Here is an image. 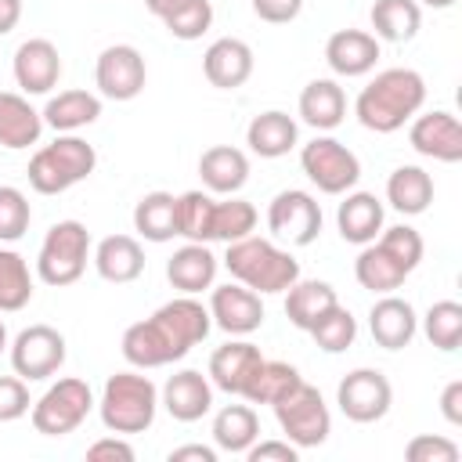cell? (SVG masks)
<instances>
[{
    "label": "cell",
    "mask_w": 462,
    "mask_h": 462,
    "mask_svg": "<svg viewBox=\"0 0 462 462\" xmlns=\"http://www.w3.org/2000/svg\"><path fill=\"white\" fill-rule=\"evenodd\" d=\"M426 105V79L415 69H383L357 94L354 116L372 134H393Z\"/></svg>",
    "instance_id": "1"
},
{
    "label": "cell",
    "mask_w": 462,
    "mask_h": 462,
    "mask_svg": "<svg viewBox=\"0 0 462 462\" xmlns=\"http://www.w3.org/2000/svg\"><path fill=\"white\" fill-rule=\"evenodd\" d=\"M224 267L235 282H242L253 292H285L300 278V260L289 249H278L267 238L245 235L238 242H227Z\"/></svg>",
    "instance_id": "2"
},
{
    "label": "cell",
    "mask_w": 462,
    "mask_h": 462,
    "mask_svg": "<svg viewBox=\"0 0 462 462\" xmlns=\"http://www.w3.org/2000/svg\"><path fill=\"white\" fill-rule=\"evenodd\" d=\"M101 422L108 433H144L155 422L159 411V386L137 368V372H116L105 379L101 401H97Z\"/></svg>",
    "instance_id": "3"
},
{
    "label": "cell",
    "mask_w": 462,
    "mask_h": 462,
    "mask_svg": "<svg viewBox=\"0 0 462 462\" xmlns=\"http://www.w3.org/2000/svg\"><path fill=\"white\" fill-rule=\"evenodd\" d=\"M94 166H97L94 144H87L76 134H58L51 144H43V148L32 152L25 173H29L32 191H40V195H61L72 184L87 180L94 173Z\"/></svg>",
    "instance_id": "4"
},
{
    "label": "cell",
    "mask_w": 462,
    "mask_h": 462,
    "mask_svg": "<svg viewBox=\"0 0 462 462\" xmlns=\"http://www.w3.org/2000/svg\"><path fill=\"white\" fill-rule=\"evenodd\" d=\"M90 256V231L79 220H58L47 227L40 253H36V274L43 285L65 289L83 278Z\"/></svg>",
    "instance_id": "5"
},
{
    "label": "cell",
    "mask_w": 462,
    "mask_h": 462,
    "mask_svg": "<svg viewBox=\"0 0 462 462\" xmlns=\"http://www.w3.org/2000/svg\"><path fill=\"white\" fill-rule=\"evenodd\" d=\"M94 408V390L87 386V379H76V375H65L58 383H51L29 408V419H32V430L43 433V437H65L72 430L83 426V419L90 415Z\"/></svg>",
    "instance_id": "6"
},
{
    "label": "cell",
    "mask_w": 462,
    "mask_h": 462,
    "mask_svg": "<svg viewBox=\"0 0 462 462\" xmlns=\"http://www.w3.org/2000/svg\"><path fill=\"white\" fill-rule=\"evenodd\" d=\"M271 408H274V419H278L285 440H292L300 451L325 444L328 433H332V415H328V404H325L321 390L303 383V379L282 401H274Z\"/></svg>",
    "instance_id": "7"
},
{
    "label": "cell",
    "mask_w": 462,
    "mask_h": 462,
    "mask_svg": "<svg viewBox=\"0 0 462 462\" xmlns=\"http://www.w3.org/2000/svg\"><path fill=\"white\" fill-rule=\"evenodd\" d=\"M300 166L325 195H346L361 180V159L336 137H314L300 148Z\"/></svg>",
    "instance_id": "8"
},
{
    "label": "cell",
    "mask_w": 462,
    "mask_h": 462,
    "mask_svg": "<svg viewBox=\"0 0 462 462\" xmlns=\"http://www.w3.org/2000/svg\"><path fill=\"white\" fill-rule=\"evenodd\" d=\"M65 336L54 325H29L11 339V368L25 383L51 379L65 365Z\"/></svg>",
    "instance_id": "9"
},
{
    "label": "cell",
    "mask_w": 462,
    "mask_h": 462,
    "mask_svg": "<svg viewBox=\"0 0 462 462\" xmlns=\"http://www.w3.org/2000/svg\"><path fill=\"white\" fill-rule=\"evenodd\" d=\"M336 404L350 422H379L393 404V386L379 368H354L336 386Z\"/></svg>",
    "instance_id": "10"
},
{
    "label": "cell",
    "mask_w": 462,
    "mask_h": 462,
    "mask_svg": "<svg viewBox=\"0 0 462 462\" xmlns=\"http://www.w3.org/2000/svg\"><path fill=\"white\" fill-rule=\"evenodd\" d=\"M267 227L289 245H310L321 235V206L310 191L285 188L267 206Z\"/></svg>",
    "instance_id": "11"
},
{
    "label": "cell",
    "mask_w": 462,
    "mask_h": 462,
    "mask_svg": "<svg viewBox=\"0 0 462 462\" xmlns=\"http://www.w3.org/2000/svg\"><path fill=\"white\" fill-rule=\"evenodd\" d=\"M148 69H144V54L130 43H112L97 54L94 65V83L101 90V97L108 101H134L144 90Z\"/></svg>",
    "instance_id": "12"
},
{
    "label": "cell",
    "mask_w": 462,
    "mask_h": 462,
    "mask_svg": "<svg viewBox=\"0 0 462 462\" xmlns=\"http://www.w3.org/2000/svg\"><path fill=\"white\" fill-rule=\"evenodd\" d=\"M209 318L217 328H224L227 336H249L263 325V303L260 292L245 289L242 282H227V285H213L209 292Z\"/></svg>",
    "instance_id": "13"
},
{
    "label": "cell",
    "mask_w": 462,
    "mask_h": 462,
    "mask_svg": "<svg viewBox=\"0 0 462 462\" xmlns=\"http://www.w3.org/2000/svg\"><path fill=\"white\" fill-rule=\"evenodd\" d=\"M408 141L426 159H437V162H458L462 159V126L448 108L411 116Z\"/></svg>",
    "instance_id": "14"
},
{
    "label": "cell",
    "mask_w": 462,
    "mask_h": 462,
    "mask_svg": "<svg viewBox=\"0 0 462 462\" xmlns=\"http://www.w3.org/2000/svg\"><path fill=\"white\" fill-rule=\"evenodd\" d=\"M11 69H14V83L22 87V94H51L61 76V54L51 40L32 36L18 43Z\"/></svg>",
    "instance_id": "15"
},
{
    "label": "cell",
    "mask_w": 462,
    "mask_h": 462,
    "mask_svg": "<svg viewBox=\"0 0 462 462\" xmlns=\"http://www.w3.org/2000/svg\"><path fill=\"white\" fill-rule=\"evenodd\" d=\"M159 404L170 411V419L177 422H199L209 408H213V383L209 375H202L199 368H180L173 372L162 390H159Z\"/></svg>",
    "instance_id": "16"
},
{
    "label": "cell",
    "mask_w": 462,
    "mask_h": 462,
    "mask_svg": "<svg viewBox=\"0 0 462 462\" xmlns=\"http://www.w3.org/2000/svg\"><path fill=\"white\" fill-rule=\"evenodd\" d=\"M123 357L148 372V368H162V365H173L184 357V350L173 343V336L155 321V318H144V321H134L126 332H123Z\"/></svg>",
    "instance_id": "17"
},
{
    "label": "cell",
    "mask_w": 462,
    "mask_h": 462,
    "mask_svg": "<svg viewBox=\"0 0 462 462\" xmlns=\"http://www.w3.org/2000/svg\"><path fill=\"white\" fill-rule=\"evenodd\" d=\"M202 72L217 90H238L253 76V47L238 36H220L206 47Z\"/></svg>",
    "instance_id": "18"
},
{
    "label": "cell",
    "mask_w": 462,
    "mask_h": 462,
    "mask_svg": "<svg viewBox=\"0 0 462 462\" xmlns=\"http://www.w3.org/2000/svg\"><path fill=\"white\" fill-rule=\"evenodd\" d=\"M379 54H383L379 40H375L372 32H365V29H339V32H332L328 43H325V61H328V69H332L336 76H346V79L372 72L375 61H379Z\"/></svg>",
    "instance_id": "19"
},
{
    "label": "cell",
    "mask_w": 462,
    "mask_h": 462,
    "mask_svg": "<svg viewBox=\"0 0 462 462\" xmlns=\"http://www.w3.org/2000/svg\"><path fill=\"white\" fill-rule=\"evenodd\" d=\"M368 328L383 350H404L419 332V318H415V307L408 300L383 292V300H375L368 310Z\"/></svg>",
    "instance_id": "20"
},
{
    "label": "cell",
    "mask_w": 462,
    "mask_h": 462,
    "mask_svg": "<svg viewBox=\"0 0 462 462\" xmlns=\"http://www.w3.org/2000/svg\"><path fill=\"white\" fill-rule=\"evenodd\" d=\"M260 361H263L260 346H253L249 339H227L224 346H217L209 354V372L206 375L217 390L242 397V390H245V383H249V375L256 372Z\"/></svg>",
    "instance_id": "21"
},
{
    "label": "cell",
    "mask_w": 462,
    "mask_h": 462,
    "mask_svg": "<svg viewBox=\"0 0 462 462\" xmlns=\"http://www.w3.org/2000/svg\"><path fill=\"white\" fill-rule=\"evenodd\" d=\"M217 267H220V260L209 253L206 242H188V245L173 249V256L166 260V278H170V285L177 292L199 296V292L213 289Z\"/></svg>",
    "instance_id": "22"
},
{
    "label": "cell",
    "mask_w": 462,
    "mask_h": 462,
    "mask_svg": "<svg viewBox=\"0 0 462 462\" xmlns=\"http://www.w3.org/2000/svg\"><path fill=\"white\" fill-rule=\"evenodd\" d=\"M199 177L209 195H235L249 180V155L231 144H213L199 155Z\"/></svg>",
    "instance_id": "23"
},
{
    "label": "cell",
    "mask_w": 462,
    "mask_h": 462,
    "mask_svg": "<svg viewBox=\"0 0 462 462\" xmlns=\"http://www.w3.org/2000/svg\"><path fill=\"white\" fill-rule=\"evenodd\" d=\"M296 141H300V126H296V119H292L289 112H282V108L260 112V116H253L249 126H245V144H249V152L260 155V159H282V155H289V152L296 148Z\"/></svg>",
    "instance_id": "24"
},
{
    "label": "cell",
    "mask_w": 462,
    "mask_h": 462,
    "mask_svg": "<svg viewBox=\"0 0 462 462\" xmlns=\"http://www.w3.org/2000/svg\"><path fill=\"white\" fill-rule=\"evenodd\" d=\"M336 227L350 245L375 242L383 231V202L372 191H346V199L336 209Z\"/></svg>",
    "instance_id": "25"
},
{
    "label": "cell",
    "mask_w": 462,
    "mask_h": 462,
    "mask_svg": "<svg viewBox=\"0 0 462 462\" xmlns=\"http://www.w3.org/2000/svg\"><path fill=\"white\" fill-rule=\"evenodd\" d=\"M94 267L112 285L137 282L144 274V249H141V242L134 235H108L94 249Z\"/></svg>",
    "instance_id": "26"
},
{
    "label": "cell",
    "mask_w": 462,
    "mask_h": 462,
    "mask_svg": "<svg viewBox=\"0 0 462 462\" xmlns=\"http://www.w3.org/2000/svg\"><path fill=\"white\" fill-rule=\"evenodd\" d=\"M408 274H411V271H408L379 238L368 242V245H361V253H357V260H354V278H357V285L368 289V292H379V296L401 289Z\"/></svg>",
    "instance_id": "27"
},
{
    "label": "cell",
    "mask_w": 462,
    "mask_h": 462,
    "mask_svg": "<svg viewBox=\"0 0 462 462\" xmlns=\"http://www.w3.org/2000/svg\"><path fill=\"white\" fill-rule=\"evenodd\" d=\"M43 134V116L29 105V97L14 90H0V148L22 152L36 144Z\"/></svg>",
    "instance_id": "28"
},
{
    "label": "cell",
    "mask_w": 462,
    "mask_h": 462,
    "mask_svg": "<svg viewBox=\"0 0 462 462\" xmlns=\"http://www.w3.org/2000/svg\"><path fill=\"white\" fill-rule=\"evenodd\" d=\"M300 119L314 130H336L346 119V94L336 79H310L300 90Z\"/></svg>",
    "instance_id": "29"
},
{
    "label": "cell",
    "mask_w": 462,
    "mask_h": 462,
    "mask_svg": "<svg viewBox=\"0 0 462 462\" xmlns=\"http://www.w3.org/2000/svg\"><path fill=\"white\" fill-rule=\"evenodd\" d=\"M43 126L58 130V134H76L90 123H97L101 116V97L90 90H61L43 105Z\"/></svg>",
    "instance_id": "30"
},
{
    "label": "cell",
    "mask_w": 462,
    "mask_h": 462,
    "mask_svg": "<svg viewBox=\"0 0 462 462\" xmlns=\"http://www.w3.org/2000/svg\"><path fill=\"white\" fill-rule=\"evenodd\" d=\"M339 303L336 289L328 282H318V278H296L289 289H285V318L296 325V328H310L325 310H332Z\"/></svg>",
    "instance_id": "31"
},
{
    "label": "cell",
    "mask_w": 462,
    "mask_h": 462,
    "mask_svg": "<svg viewBox=\"0 0 462 462\" xmlns=\"http://www.w3.org/2000/svg\"><path fill=\"white\" fill-rule=\"evenodd\" d=\"M372 36L386 40V43H408L415 40L419 25H422V4L419 0H375L372 11Z\"/></svg>",
    "instance_id": "32"
},
{
    "label": "cell",
    "mask_w": 462,
    "mask_h": 462,
    "mask_svg": "<svg viewBox=\"0 0 462 462\" xmlns=\"http://www.w3.org/2000/svg\"><path fill=\"white\" fill-rule=\"evenodd\" d=\"M256 437H260V415L249 404H224L213 415V444H217V451L245 455Z\"/></svg>",
    "instance_id": "33"
},
{
    "label": "cell",
    "mask_w": 462,
    "mask_h": 462,
    "mask_svg": "<svg viewBox=\"0 0 462 462\" xmlns=\"http://www.w3.org/2000/svg\"><path fill=\"white\" fill-rule=\"evenodd\" d=\"M386 202L404 217L426 213L433 202V177L422 166H397L386 180Z\"/></svg>",
    "instance_id": "34"
},
{
    "label": "cell",
    "mask_w": 462,
    "mask_h": 462,
    "mask_svg": "<svg viewBox=\"0 0 462 462\" xmlns=\"http://www.w3.org/2000/svg\"><path fill=\"white\" fill-rule=\"evenodd\" d=\"M134 231L144 242H170L177 235V195L148 191L134 206Z\"/></svg>",
    "instance_id": "35"
},
{
    "label": "cell",
    "mask_w": 462,
    "mask_h": 462,
    "mask_svg": "<svg viewBox=\"0 0 462 462\" xmlns=\"http://www.w3.org/2000/svg\"><path fill=\"white\" fill-rule=\"evenodd\" d=\"M300 379H303V375L296 372V365H289V361H267V357H263V361L256 365V372L249 375L242 397H245L249 404H274V401H282Z\"/></svg>",
    "instance_id": "36"
},
{
    "label": "cell",
    "mask_w": 462,
    "mask_h": 462,
    "mask_svg": "<svg viewBox=\"0 0 462 462\" xmlns=\"http://www.w3.org/2000/svg\"><path fill=\"white\" fill-rule=\"evenodd\" d=\"M213 206L209 191H184L177 195V235L188 242H213Z\"/></svg>",
    "instance_id": "37"
},
{
    "label": "cell",
    "mask_w": 462,
    "mask_h": 462,
    "mask_svg": "<svg viewBox=\"0 0 462 462\" xmlns=\"http://www.w3.org/2000/svg\"><path fill=\"white\" fill-rule=\"evenodd\" d=\"M32 300V274L22 253L0 245V310L14 314Z\"/></svg>",
    "instance_id": "38"
},
{
    "label": "cell",
    "mask_w": 462,
    "mask_h": 462,
    "mask_svg": "<svg viewBox=\"0 0 462 462\" xmlns=\"http://www.w3.org/2000/svg\"><path fill=\"white\" fill-rule=\"evenodd\" d=\"M422 332H426V339H430L437 350H444V354L458 350V343H462V303H455V300H437V303L426 310V318H422Z\"/></svg>",
    "instance_id": "39"
},
{
    "label": "cell",
    "mask_w": 462,
    "mask_h": 462,
    "mask_svg": "<svg viewBox=\"0 0 462 462\" xmlns=\"http://www.w3.org/2000/svg\"><path fill=\"white\" fill-rule=\"evenodd\" d=\"M307 332L314 336V343H318L325 354H343V350L354 346V339H357V321H354V314H350L343 303H336V307L325 310Z\"/></svg>",
    "instance_id": "40"
},
{
    "label": "cell",
    "mask_w": 462,
    "mask_h": 462,
    "mask_svg": "<svg viewBox=\"0 0 462 462\" xmlns=\"http://www.w3.org/2000/svg\"><path fill=\"white\" fill-rule=\"evenodd\" d=\"M256 227V206L245 199L227 195L224 202L213 206V242H238L253 235Z\"/></svg>",
    "instance_id": "41"
},
{
    "label": "cell",
    "mask_w": 462,
    "mask_h": 462,
    "mask_svg": "<svg viewBox=\"0 0 462 462\" xmlns=\"http://www.w3.org/2000/svg\"><path fill=\"white\" fill-rule=\"evenodd\" d=\"M29 220H32V206L25 191L0 184V242H18L29 231Z\"/></svg>",
    "instance_id": "42"
},
{
    "label": "cell",
    "mask_w": 462,
    "mask_h": 462,
    "mask_svg": "<svg viewBox=\"0 0 462 462\" xmlns=\"http://www.w3.org/2000/svg\"><path fill=\"white\" fill-rule=\"evenodd\" d=\"M162 25H166V32L173 36V40H199L209 25H213V4L209 0H188L180 11H173L170 18H162Z\"/></svg>",
    "instance_id": "43"
},
{
    "label": "cell",
    "mask_w": 462,
    "mask_h": 462,
    "mask_svg": "<svg viewBox=\"0 0 462 462\" xmlns=\"http://www.w3.org/2000/svg\"><path fill=\"white\" fill-rule=\"evenodd\" d=\"M379 242L408 267V271H415L419 267V260H422V253H426V245H422V235L415 231V227H408V224H393V227H383L379 231Z\"/></svg>",
    "instance_id": "44"
},
{
    "label": "cell",
    "mask_w": 462,
    "mask_h": 462,
    "mask_svg": "<svg viewBox=\"0 0 462 462\" xmlns=\"http://www.w3.org/2000/svg\"><path fill=\"white\" fill-rule=\"evenodd\" d=\"M408 462H458V444L440 433H419L404 444Z\"/></svg>",
    "instance_id": "45"
},
{
    "label": "cell",
    "mask_w": 462,
    "mask_h": 462,
    "mask_svg": "<svg viewBox=\"0 0 462 462\" xmlns=\"http://www.w3.org/2000/svg\"><path fill=\"white\" fill-rule=\"evenodd\" d=\"M29 383L22 375H0V422H14L29 415Z\"/></svg>",
    "instance_id": "46"
},
{
    "label": "cell",
    "mask_w": 462,
    "mask_h": 462,
    "mask_svg": "<svg viewBox=\"0 0 462 462\" xmlns=\"http://www.w3.org/2000/svg\"><path fill=\"white\" fill-rule=\"evenodd\" d=\"M249 462H296L300 458V448L292 440H253L249 451H245Z\"/></svg>",
    "instance_id": "47"
},
{
    "label": "cell",
    "mask_w": 462,
    "mask_h": 462,
    "mask_svg": "<svg viewBox=\"0 0 462 462\" xmlns=\"http://www.w3.org/2000/svg\"><path fill=\"white\" fill-rule=\"evenodd\" d=\"M300 11H303V0H253V14L271 25H285L300 18Z\"/></svg>",
    "instance_id": "48"
},
{
    "label": "cell",
    "mask_w": 462,
    "mask_h": 462,
    "mask_svg": "<svg viewBox=\"0 0 462 462\" xmlns=\"http://www.w3.org/2000/svg\"><path fill=\"white\" fill-rule=\"evenodd\" d=\"M87 458L90 462H101V458H119V462H134V448L123 440V433H116V437H101V440H94L90 448H87Z\"/></svg>",
    "instance_id": "49"
},
{
    "label": "cell",
    "mask_w": 462,
    "mask_h": 462,
    "mask_svg": "<svg viewBox=\"0 0 462 462\" xmlns=\"http://www.w3.org/2000/svg\"><path fill=\"white\" fill-rule=\"evenodd\" d=\"M440 415L448 419V426H462V379H451L440 393Z\"/></svg>",
    "instance_id": "50"
},
{
    "label": "cell",
    "mask_w": 462,
    "mask_h": 462,
    "mask_svg": "<svg viewBox=\"0 0 462 462\" xmlns=\"http://www.w3.org/2000/svg\"><path fill=\"white\" fill-rule=\"evenodd\" d=\"M217 462V448L209 444H184V448H173L170 451V462Z\"/></svg>",
    "instance_id": "51"
},
{
    "label": "cell",
    "mask_w": 462,
    "mask_h": 462,
    "mask_svg": "<svg viewBox=\"0 0 462 462\" xmlns=\"http://www.w3.org/2000/svg\"><path fill=\"white\" fill-rule=\"evenodd\" d=\"M22 22V0H0V36H7Z\"/></svg>",
    "instance_id": "52"
},
{
    "label": "cell",
    "mask_w": 462,
    "mask_h": 462,
    "mask_svg": "<svg viewBox=\"0 0 462 462\" xmlns=\"http://www.w3.org/2000/svg\"><path fill=\"white\" fill-rule=\"evenodd\" d=\"M184 4H188V0H144V7H148V11H152L159 22H162V18H170L173 11H180Z\"/></svg>",
    "instance_id": "53"
},
{
    "label": "cell",
    "mask_w": 462,
    "mask_h": 462,
    "mask_svg": "<svg viewBox=\"0 0 462 462\" xmlns=\"http://www.w3.org/2000/svg\"><path fill=\"white\" fill-rule=\"evenodd\" d=\"M419 4H426V7H437V11H444V7H451L455 0H419Z\"/></svg>",
    "instance_id": "54"
},
{
    "label": "cell",
    "mask_w": 462,
    "mask_h": 462,
    "mask_svg": "<svg viewBox=\"0 0 462 462\" xmlns=\"http://www.w3.org/2000/svg\"><path fill=\"white\" fill-rule=\"evenodd\" d=\"M7 346H11V343H7V325H4V318H0V354H4Z\"/></svg>",
    "instance_id": "55"
}]
</instances>
